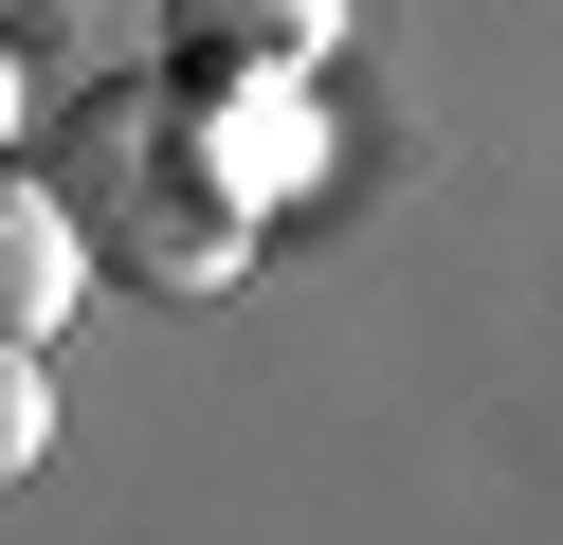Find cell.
Returning a JSON list of instances; mask_svg holds the SVG:
<instances>
[{
	"label": "cell",
	"mask_w": 563,
	"mask_h": 545,
	"mask_svg": "<svg viewBox=\"0 0 563 545\" xmlns=\"http://www.w3.org/2000/svg\"><path fill=\"white\" fill-rule=\"evenodd\" d=\"M55 200H74V237L128 291H236L255 273V200H236L200 91H91L55 128Z\"/></svg>",
	"instance_id": "obj_1"
},
{
	"label": "cell",
	"mask_w": 563,
	"mask_h": 545,
	"mask_svg": "<svg viewBox=\"0 0 563 545\" xmlns=\"http://www.w3.org/2000/svg\"><path fill=\"white\" fill-rule=\"evenodd\" d=\"M328 36H345V0H164L183 91H309Z\"/></svg>",
	"instance_id": "obj_2"
},
{
	"label": "cell",
	"mask_w": 563,
	"mask_h": 545,
	"mask_svg": "<svg viewBox=\"0 0 563 545\" xmlns=\"http://www.w3.org/2000/svg\"><path fill=\"white\" fill-rule=\"evenodd\" d=\"M74 291H91V237H74V200L0 164V346H55V327H74Z\"/></svg>",
	"instance_id": "obj_3"
},
{
	"label": "cell",
	"mask_w": 563,
	"mask_h": 545,
	"mask_svg": "<svg viewBox=\"0 0 563 545\" xmlns=\"http://www.w3.org/2000/svg\"><path fill=\"white\" fill-rule=\"evenodd\" d=\"M200 128H219V164H236V200H291L309 182V91H200Z\"/></svg>",
	"instance_id": "obj_4"
},
{
	"label": "cell",
	"mask_w": 563,
	"mask_h": 545,
	"mask_svg": "<svg viewBox=\"0 0 563 545\" xmlns=\"http://www.w3.org/2000/svg\"><path fill=\"white\" fill-rule=\"evenodd\" d=\"M19 472H55V363L37 346H0V491Z\"/></svg>",
	"instance_id": "obj_5"
},
{
	"label": "cell",
	"mask_w": 563,
	"mask_h": 545,
	"mask_svg": "<svg viewBox=\"0 0 563 545\" xmlns=\"http://www.w3.org/2000/svg\"><path fill=\"white\" fill-rule=\"evenodd\" d=\"M0 128H19V55H0Z\"/></svg>",
	"instance_id": "obj_6"
}]
</instances>
